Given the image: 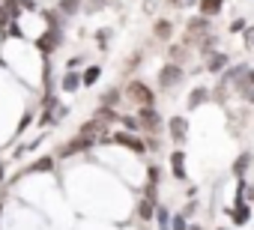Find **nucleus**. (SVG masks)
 <instances>
[{
  "instance_id": "12",
  "label": "nucleus",
  "mask_w": 254,
  "mask_h": 230,
  "mask_svg": "<svg viewBox=\"0 0 254 230\" xmlns=\"http://www.w3.org/2000/svg\"><path fill=\"white\" fill-rule=\"evenodd\" d=\"M227 96H230V84L221 78V81H218V87H215V90H209V99H212L215 105H224V102H227Z\"/></svg>"
},
{
  "instance_id": "19",
  "label": "nucleus",
  "mask_w": 254,
  "mask_h": 230,
  "mask_svg": "<svg viewBox=\"0 0 254 230\" xmlns=\"http://www.w3.org/2000/svg\"><path fill=\"white\" fill-rule=\"evenodd\" d=\"M105 3H108V0H87L84 12H99V9H105Z\"/></svg>"
},
{
  "instance_id": "7",
  "label": "nucleus",
  "mask_w": 254,
  "mask_h": 230,
  "mask_svg": "<svg viewBox=\"0 0 254 230\" xmlns=\"http://www.w3.org/2000/svg\"><path fill=\"white\" fill-rule=\"evenodd\" d=\"M227 63H230V54H224V51H215V54H206V69H209L212 75H218V72H224V69H227Z\"/></svg>"
},
{
  "instance_id": "13",
  "label": "nucleus",
  "mask_w": 254,
  "mask_h": 230,
  "mask_svg": "<svg viewBox=\"0 0 254 230\" xmlns=\"http://www.w3.org/2000/svg\"><path fill=\"white\" fill-rule=\"evenodd\" d=\"M206 99H209V90H206V87H194V90L189 93V102H186V105H189V108H200Z\"/></svg>"
},
{
  "instance_id": "20",
  "label": "nucleus",
  "mask_w": 254,
  "mask_h": 230,
  "mask_svg": "<svg viewBox=\"0 0 254 230\" xmlns=\"http://www.w3.org/2000/svg\"><path fill=\"white\" fill-rule=\"evenodd\" d=\"M171 230H189V224H186V215H177L174 218V227Z\"/></svg>"
},
{
  "instance_id": "22",
  "label": "nucleus",
  "mask_w": 254,
  "mask_h": 230,
  "mask_svg": "<svg viewBox=\"0 0 254 230\" xmlns=\"http://www.w3.org/2000/svg\"><path fill=\"white\" fill-rule=\"evenodd\" d=\"M242 33H245V45L251 48V45H254V27H248V30H242Z\"/></svg>"
},
{
  "instance_id": "17",
  "label": "nucleus",
  "mask_w": 254,
  "mask_h": 230,
  "mask_svg": "<svg viewBox=\"0 0 254 230\" xmlns=\"http://www.w3.org/2000/svg\"><path fill=\"white\" fill-rule=\"evenodd\" d=\"M78 87H81V75L69 72V75L63 78V90H69V93H72V90H78Z\"/></svg>"
},
{
  "instance_id": "2",
  "label": "nucleus",
  "mask_w": 254,
  "mask_h": 230,
  "mask_svg": "<svg viewBox=\"0 0 254 230\" xmlns=\"http://www.w3.org/2000/svg\"><path fill=\"white\" fill-rule=\"evenodd\" d=\"M183 78H186L183 66L168 63V66H162V72H159V87H162V90H177V87L183 84Z\"/></svg>"
},
{
  "instance_id": "15",
  "label": "nucleus",
  "mask_w": 254,
  "mask_h": 230,
  "mask_svg": "<svg viewBox=\"0 0 254 230\" xmlns=\"http://www.w3.org/2000/svg\"><path fill=\"white\" fill-rule=\"evenodd\" d=\"M99 75H102V69H99V66H90V69L81 75V84H84V87H93V84L99 81Z\"/></svg>"
},
{
  "instance_id": "14",
  "label": "nucleus",
  "mask_w": 254,
  "mask_h": 230,
  "mask_svg": "<svg viewBox=\"0 0 254 230\" xmlns=\"http://www.w3.org/2000/svg\"><path fill=\"white\" fill-rule=\"evenodd\" d=\"M248 165H251V153L245 150L242 156H236V162H233V168H230V171H233V176H239V179H242V176H245V171H248Z\"/></svg>"
},
{
  "instance_id": "24",
  "label": "nucleus",
  "mask_w": 254,
  "mask_h": 230,
  "mask_svg": "<svg viewBox=\"0 0 254 230\" xmlns=\"http://www.w3.org/2000/svg\"><path fill=\"white\" fill-rule=\"evenodd\" d=\"M248 200H254V185H251V188H248Z\"/></svg>"
},
{
  "instance_id": "8",
  "label": "nucleus",
  "mask_w": 254,
  "mask_h": 230,
  "mask_svg": "<svg viewBox=\"0 0 254 230\" xmlns=\"http://www.w3.org/2000/svg\"><path fill=\"white\" fill-rule=\"evenodd\" d=\"M197 6H200V15L203 18H215L224 9V0H197Z\"/></svg>"
},
{
  "instance_id": "23",
  "label": "nucleus",
  "mask_w": 254,
  "mask_h": 230,
  "mask_svg": "<svg viewBox=\"0 0 254 230\" xmlns=\"http://www.w3.org/2000/svg\"><path fill=\"white\" fill-rule=\"evenodd\" d=\"M147 173H150V185H156L159 182V168H150Z\"/></svg>"
},
{
  "instance_id": "5",
  "label": "nucleus",
  "mask_w": 254,
  "mask_h": 230,
  "mask_svg": "<svg viewBox=\"0 0 254 230\" xmlns=\"http://www.w3.org/2000/svg\"><path fill=\"white\" fill-rule=\"evenodd\" d=\"M168 135H171L174 144H186V138H189V123H186V117H171V120H168Z\"/></svg>"
},
{
  "instance_id": "16",
  "label": "nucleus",
  "mask_w": 254,
  "mask_h": 230,
  "mask_svg": "<svg viewBox=\"0 0 254 230\" xmlns=\"http://www.w3.org/2000/svg\"><path fill=\"white\" fill-rule=\"evenodd\" d=\"M189 57V51H186V45H171V63H177V66H183V60Z\"/></svg>"
},
{
  "instance_id": "26",
  "label": "nucleus",
  "mask_w": 254,
  "mask_h": 230,
  "mask_svg": "<svg viewBox=\"0 0 254 230\" xmlns=\"http://www.w3.org/2000/svg\"><path fill=\"white\" fill-rule=\"evenodd\" d=\"M191 230H200V227H191Z\"/></svg>"
},
{
  "instance_id": "6",
  "label": "nucleus",
  "mask_w": 254,
  "mask_h": 230,
  "mask_svg": "<svg viewBox=\"0 0 254 230\" xmlns=\"http://www.w3.org/2000/svg\"><path fill=\"white\" fill-rule=\"evenodd\" d=\"M114 141H117L120 147H129V150H132V153H138V156H141V153H147V144H144L141 138L129 135V132H117V135H114Z\"/></svg>"
},
{
  "instance_id": "4",
  "label": "nucleus",
  "mask_w": 254,
  "mask_h": 230,
  "mask_svg": "<svg viewBox=\"0 0 254 230\" xmlns=\"http://www.w3.org/2000/svg\"><path fill=\"white\" fill-rule=\"evenodd\" d=\"M206 33H212L209 18H203V15L189 18V36H186V42H197V39H200V36H206Z\"/></svg>"
},
{
  "instance_id": "27",
  "label": "nucleus",
  "mask_w": 254,
  "mask_h": 230,
  "mask_svg": "<svg viewBox=\"0 0 254 230\" xmlns=\"http://www.w3.org/2000/svg\"><path fill=\"white\" fill-rule=\"evenodd\" d=\"M218 230H224V227H218Z\"/></svg>"
},
{
  "instance_id": "10",
  "label": "nucleus",
  "mask_w": 254,
  "mask_h": 230,
  "mask_svg": "<svg viewBox=\"0 0 254 230\" xmlns=\"http://www.w3.org/2000/svg\"><path fill=\"white\" fill-rule=\"evenodd\" d=\"M230 218H233V224H248V218H251V209H248V203L245 200H236V206L230 209Z\"/></svg>"
},
{
  "instance_id": "9",
  "label": "nucleus",
  "mask_w": 254,
  "mask_h": 230,
  "mask_svg": "<svg viewBox=\"0 0 254 230\" xmlns=\"http://www.w3.org/2000/svg\"><path fill=\"white\" fill-rule=\"evenodd\" d=\"M153 36H156L159 42H171V36H174V24H171L168 18H159L156 27H153Z\"/></svg>"
},
{
  "instance_id": "11",
  "label": "nucleus",
  "mask_w": 254,
  "mask_h": 230,
  "mask_svg": "<svg viewBox=\"0 0 254 230\" xmlns=\"http://www.w3.org/2000/svg\"><path fill=\"white\" fill-rule=\"evenodd\" d=\"M171 168H174V176L177 179H186V153L183 150H174L171 153Z\"/></svg>"
},
{
  "instance_id": "1",
  "label": "nucleus",
  "mask_w": 254,
  "mask_h": 230,
  "mask_svg": "<svg viewBox=\"0 0 254 230\" xmlns=\"http://www.w3.org/2000/svg\"><path fill=\"white\" fill-rule=\"evenodd\" d=\"M126 99L135 102L138 108H144V105H153V102H156V93H153V87H147L141 78H132L129 84H126Z\"/></svg>"
},
{
  "instance_id": "25",
  "label": "nucleus",
  "mask_w": 254,
  "mask_h": 230,
  "mask_svg": "<svg viewBox=\"0 0 254 230\" xmlns=\"http://www.w3.org/2000/svg\"><path fill=\"white\" fill-rule=\"evenodd\" d=\"M171 3H174V6H177V9H180V6H183V0H171Z\"/></svg>"
},
{
  "instance_id": "3",
  "label": "nucleus",
  "mask_w": 254,
  "mask_h": 230,
  "mask_svg": "<svg viewBox=\"0 0 254 230\" xmlns=\"http://www.w3.org/2000/svg\"><path fill=\"white\" fill-rule=\"evenodd\" d=\"M138 126L147 129V132H159V129H162V117H159V111H156L153 105H144V108L138 111Z\"/></svg>"
},
{
  "instance_id": "18",
  "label": "nucleus",
  "mask_w": 254,
  "mask_h": 230,
  "mask_svg": "<svg viewBox=\"0 0 254 230\" xmlns=\"http://www.w3.org/2000/svg\"><path fill=\"white\" fill-rule=\"evenodd\" d=\"M102 102H105V108H114V105L120 102V90H108V93L102 96Z\"/></svg>"
},
{
  "instance_id": "21",
  "label": "nucleus",
  "mask_w": 254,
  "mask_h": 230,
  "mask_svg": "<svg viewBox=\"0 0 254 230\" xmlns=\"http://www.w3.org/2000/svg\"><path fill=\"white\" fill-rule=\"evenodd\" d=\"M245 30V18H236L233 24H230V33H242Z\"/></svg>"
}]
</instances>
